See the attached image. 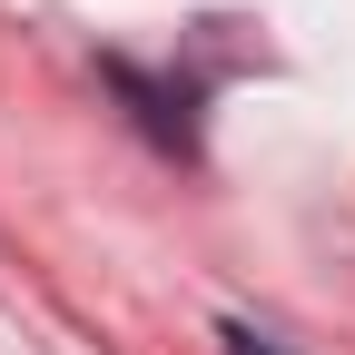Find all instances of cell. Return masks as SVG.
Returning <instances> with one entry per match:
<instances>
[{"label": "cell", "mask_w": 355, "mask_h": 355, "mask_svg": "<svg viewBox=\"0 0 355 355\" xmlns=\"http://www.w3.org/2000/svg\"><path fill=\"white\" fill-rule=\"evenodd\" d=\"M227 345H237V355H277V336H257V326H237V316H227Z\"/></svg>", "instance_id": "obj_1"}]
</instances>
